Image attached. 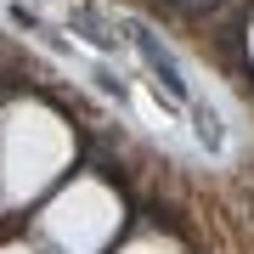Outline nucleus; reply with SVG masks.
<instances>
[{"mask_svg": "<svg viewBox=\"0 0 254 254\" xmlns=\"http://www.w3.org/2000/svg\"><path fill=\"white\" fill-rule=\"evenodd\" d=\"M136 46H141V57H147V63H153V73H158V79H164V85H170V91H175V96H181V91H187V85H181V73H175V63H170V57H164V51H158V40H153V34H147V28H136Z\"/></svg>", "mask_w": 254, "mask_h": 254, "instance_id": "obj_1", "label": "nucleus"}]
</instances>
